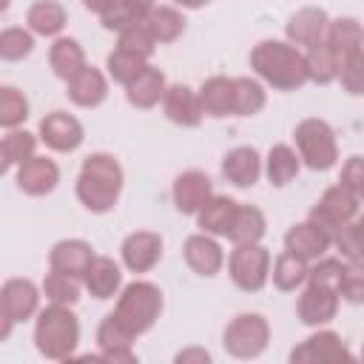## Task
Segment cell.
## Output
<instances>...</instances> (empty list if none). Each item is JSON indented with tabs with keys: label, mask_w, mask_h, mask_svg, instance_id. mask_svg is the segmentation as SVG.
<instances>
[{
	"label": "cell",
	"mask_w": 364,
	"mask_h": 364,
	"mask_svg": "<svg viewBox=\"0 0 364 364\" xmlns=\"http://www.w3.org/2000/svg\"><path fill=\"white\" fill-rule=\"evenodd\" d=\"M250 68L276 91H296L310 80L304 51L287 40L256 43L250 51Z\"/></svg>",
	"instance_id": "6da1fadb"
},
{
	"label": "cell",
	"mask_w": 364,
	"mask_h": 364,
	"mask_svg": "<svg viewBox=\"0 0 364 364\" xmlns=\"http://www.w3.org/2000/svg\"><path fill=\"white\" fill-rule=\"evenodd\" d=\"M122 165L111 154H91L77 173V199L91 213H108L122 193Z\"/></svg>",
	"instance_id": "7a4b0ae2"
},
{
	"label": "cell",
	"mask_w": 364,
	"mask_h": 364,
	"mask_svg": "<svg viewBox=\"0 0 364 364\" xmlns=\"http://www.w3.org/2000/svg\"><path fill=\"white\" fill-rule=\"evenodd\" d=\"M80 344V321L65 304H48L34 321V347L43 358L65 361Z\"/></svg>",
	"instance_id": "3957f363"
},
{
	"label": "cell",
	"mask_w": 364,
	"mask_h": 364,
	"mask_svg": "<svg viewBox=\"0 0 364 364\" xmlns=\"http://www.w3.org/2000/svg\"><path fill=\"white\" fill-rule=\"evenodd\" d=\"M162 313V290L154 282H131L122 287L114 316L122 321V327L134 336L148 333Z\"/></svg>",
	"instance_id": "277c9868"
},
{
	"label": "cell",
	"mask_w": 364,
	"mask_h": 364,
	"mask_svg": "<svg viewBox=\"0 0 364 364\" xmlns=\"http://www.w3.org/2000/svg\"><path fill=\"white\" fill-rule=\"evenodd\" d=\"M296 148L301 162L310 171H330L338 162V142H336V131L318 119V117H307L296 125L293 131Z\"/></svg>",
	"instance_id": "5b68a950"
},
{
	"label": "cell",
	"mask_w": 364,
	"mask_h": 364,
	"mask_svg": "<svg viewBox=\"0 0 364 364\" xmlns=\"http://www.w3.org/2000/svg\"><path fill=\"white\" fill-rule=\"evenodd\" d=\"M267 341H270V324L259 313H239L236 318L228 321L222 333V347L228 350V355L242 361L259 358L267 350Z\"/></svg>",
	"instance_id": "8992f818"
},
{
	"label": "cell",
	"mask_w": 364,
	"mask_h": 364,
	"mask_svg": "<svg viewBox=\"0 0 364 364\" xmlns=\"http://www.w3.org/2000/svg\"><path fill=\"white\" fill-rule=\"evenodd\" d=\"M230 282L245 293H259L270 279V250L259 242L253 245H233L228 259Z\"/></svg>",
	"instance_id": "52a82bcc"
},
{
	"label": "cell",
	"mask_w": 364,
	"mask_h": 364,
	"mask_svg": "<svg viewBox=\"0 0 364 364\" xmlns=\"http://www.w3.org/2000/svg\"><path fill=\"white\" fill-rule=\"evenodd\" d=\"M40 313V290L31 279H9L0 287V341L11 336V327Z\"/></svg>",
	"instance_id": "ba28073f"
},
{
	"label": "cell",
	"mask_w": 364,
	"mask_h": 364,
	"mask_svg": "<svg viewBox=\"0 0 364 364\" xmlns=\"http://www.w3.org/2000/svg\"><path fill=\"white\" fill-rule=\"evenodd\" d=\"M358 202H361L358 193L338 182V185H333V188H327V191L321 193V199L313 205V210H310L307 219H313L321 230H327V233L336 239V233H338L347 222H353V219L358 216Z\"/></svg>",
	"instance_id": "9c48e42d"
},
{
	"label": "cell",
	"mask_w": 364,
	"mask_h": 364,
	"mask_svg": "<svg viewBox=\"0 0 364 364\" xmlns=\"http://www.w3.org/2000/svg\"><path fill=\"white\" fill-rule=\"evenodd\" d=\"M338 287H330V284H316V282H307V287L301 290L299 301H296V316L301 324L307 327H321L327 321L336 318L338 313Z\"/></svg>",
	"instance_id": "30bf717a"
},
{
	"label": "cell",
	"mask_w": 364,
	"mask_h": 364,
	"mask_svg": "<svg viewBox=\"0 0 364 364\" xmlns=\"http://www.w3.org/2000/svg\"><path fill=\"white\" fill-rule=\"evenodd\" d=\"M40 139L51 148V151H60V154H71L82 145L85 139V131H82V122L74 117V114H65V111H51L40 119Z\"/></svg>",
	"instance_id": "8fae6325"
},
{
	"label": "cell",
	"mask_w": 364,
	"mask_h": 364,
	"mask_svg": "<svg viewBox=\"0 0 364 364\" xmlns=\"http://www.w3.org/2000/svg\"><path fill=\"white\" fill-rule=\"evenodd\" d=\"M353 353L341 341L338 333L333 330H318L307 336L299 347L290 350V361H310V364H336V361H350Z\"/></svg>",
	"instance_id": "7c38bea8"
},
{
	"label": "cell",
	"mask_w": 364,
	"mask_h": 364,
	"mask_svg": "<svg viewBox=\"0 0 364 364\" xmlns=\"http://www.w3.org/2000/svg\"><path fill=\"white\" fill-rule=\"evenodd\" d=\"M119 256L131 273H148L162 259V236L154 230H134L122 239Z\"/></svg>",
	"instance_id": "4fadbf2b"
},
{
	"label": "cell",
	"mask_w": 364,
	"mask_h": 364,
	"mask_svg": "<svg viewBox=\"0 0 364 364\" xmlns=\"http://www.w3.org/2000/svg\"><path fill=\"white\" fill-rule=\"evenodd\" d=\"M171 196H173V205H176L179 213L196 216V213L202 210V205L213 196V182H210V176H208L205 171L191 168V171H182V173L173 179Z\"/></svg>",
	"instance_id": "5bb4252c"
},
{
	"label": "cell",
	"mask_w": 364,
	"mask_h": 364,
	"mask_svg": "<svg viewBox=\"0 0 364 364\" xmlns=\"http://www.w3.org/2000/svg\"><path fill=\"white\" fill-rule=\"evenodd\" d=\"M162 111L173 125H182V128H196L205 117L202 102H199V91H193L185 82L168 85V91L162 97Z\"/></svg>",
	"instance_id": "9a60e30c"
},
{
	"label": "cell",
	"mask_w": 364,
	"mask_h": 364,
	"mask_svg": "<svg viewBox=\"0 0 364 364\" xmlns=\"http://www.w3.org/2000/svg\"><path fill=\"white\" fill-rule=\"evenodd\" d=\"M182 256H185L188 267H191L196 276H205V279L216 276V273L222 270V264H225L222 245H219L210 233H205V230H202V233H193V236L185 239V245H182Z\"/></svg>",
	"instance_id": "2e32d148"
},
{
	"label": "cell",
	"mask_w": 364,
	"mask_h": 364,
	"mask_svg": "<svg viewBox=\"0 0 364 364\" xmlns=\"http://www.w3.org/2000/svg\"><path fill=\"white\" fill-rule=\"evenodd\" d=\"M134 333H128L125 327H122V321L114 316V313H108L102 321H100V327H97V347H100V358L102 361H114V364H119V361H136V353H134Z\"/></svg>",
	"instance_id": "e0dca14e"
},
{
	"label": "cell",
	"mask_w": 364,
	"mask_h": 364,
	"mask_svg": "<svg viewBox=\"0 0 364 364\" xmlns=\"http://www.w3.org/2000/svg\"><path fill=\"white\" fill-rule=\"evenodd\" d=\"M330 245H333V236L327 230H321L313 219H304V222L293 225L284 233V250L293 253V256H299V259H304V262L321 259Z\"/></svg>",
	"instance_id": "ac0fdd59"
},
{
	"label": "cell",
	"mask_w": 364,
	"mask_h": 364,
	"mask_svg": "<svg viewBox=\"0 0 364 364\" xmlns=\"http://www.w3.org/2000/svg\"><path fill=\"white\" fill-rule=\"evenodd\" d=\"M327 26H330V17H327L324 9L304 6L296 14H290V20L284 26V34H287V43L310 48V46H316L327 37Z\"/></svg>",
	"instance_id": "d6986e66"
},
{
	"label": "cell",
	"mask_w": 364,
	"mask_h": 364,
	"mask_svg": "<svg viewBox=\"0 0 364 364\" xmlns=\"http://www.w3.org/2000/svg\"><path fill=\"white\" fill-rule=\"evenodd\" d=\"M60 182V168L48 156H28L23 165H17V188L26 196H46L57 188Z\"/></svg>",
	"instance_id": "ffe728a7"
},
{
	"label": "cell",
	"mask_w": 364,
	"mask_h": 364,
	"mask_svg": "<svg viewBox=\"0 0 364 364\" xmlns=\"http://www.w3.org/2000/svg\"><path fill=\"white\" fill-rule=\"evenodd\" d=\"M199 102L205 117H236V77H208L199 88Z\"/></svg>",
	"instance_id": "44dd1931"
},
{
	"label": "cell",
	"mask_w": 364,
	"mask_h": 364,
	"mask_svg": "<svg viewBox=\"0 0 364 364\" xmlns=\"http://www.w3.org/2000/svg\"><path fill=\"white\" fill-rule=\"evenodd\" d=\"M91 262H94V247L82 239H63L48 253V267L74 279H85Z\"/></svg>",
	"instance_id": "7402d4cb"
},
{
	"label": "cell",
	"mask_w": 364,
	"mask_h": 364,
	"mask_svg": "<svg viewBox=\"0 0 364 364\" xmlns=\"http://www.w3.org/2000/svg\"><path fill=\"white\" fill-rule=\"evenodd\" d=\"M222 176L236 188H253L262 176V156L250 145H239L225 154L222 159Z\"/></svg>",
	"instance_id": "603a6c76"
},
{
	"label": "cell",
	"mask_w": 364,
	"mask_h": 364,
	"mask_svg": "<svg viewBox=\"0 0 364 364\" xmlns=\"http://www.w3.org/2000/svg\"><path fill=\"white\" fill-rule=\"evenodd\" d=\"M65 94L74 105L80 108H97L105 102L108 97V80L100 68L94 65H85L80 74H74L68 82H65Z\"/></svg>",
	"instance_id": "cb8c5ba5"
},
{
	"label": "cell",
	"mask_w": 364,
	"mask_h": 364,
	"mask_svg": "<svg viewBox=\"0 0 364 364\" xmlns=\"http://www.w3.org/2000/svg\"><path fill=\"white\" fill-rule=\"evenodd\" d=\"M85 290L94 296V299H114L122 287V270L119 264L111 259V256H94L88 273H85Z\"/></svg>",
	"instance_id": "d4e9b609"
},
{
	"label": "cell",
	"mask_w": 364,
	"mask_h": 364,
	"mask_svg": "<svg viewBox=\"0 0 364 364\" xmlns=\"http://www.w3.org/2000/svg\"><path fill=\"white\" fill-rule=\"evenodd\" d=\"M165 91H168V82H165V74L156 68V65H145V71L134 80V82H128L125 85V97H128V102L134 105V108H154L156 102H162V97H165Z\"/></svg>",
	"instance_id": "484cf974"
},
{
	"label": "cell",
	"mask_w": 364,
	"mask_h": 364,
	"mask_svg": "<svg viewBox=\"0 0 364 364\" xmlns=\"http://www.w3.org/2000/svg\"><path fill=\"white\" fill-rule=\"evenodd\" d=\"M236 210H239V202L236 199L213 193L202 205V210L196 213V225H199V230H205L210 236H228V230H230V225L236 219Z\"/></svg>",
	"instance_id": "4316f807"
},
{
	"label": "cell",
	"mask_w": 364,
	"mask_h": 364,
	"mask_svg": "<svg viewBox=\"0 0 364 364\" xmlns=\"http://www.w3.org/2000/svg\"><path fill=\"white\" fill-rule=\"evenodd\" d=\"M48 63H51V71L65 82L88 65L85 63V51L80 46V40H74V37H57L51 43V48H48Z\"/></svg>",
	"instance_id": "83f0119b"
},
{
	"label": "cell",
	"mask_w": 364,
	"mask_h": 364,
	"mask_svg": "<svg viewBox=\"0 0 364 364\" xmlns=\"http://www.w3.org/2000/svg\"><path fill=\"white\" fill-rule=\"evenodd\" d=\"M26 23L40 37H60V31L68 23V14H65V9L57 0H37V3L28 6Z\"/></svg>",
	"instance_id": "f1b7e54d"
},
{
	"label": "cell",
	"mask_w": 364,
	"mask_h": 364,
	"mask_svg": "<svg viewBox=\"0 0 364 364\" xmlns=\"http://www.w3.org/2000/svg\"><path fill=\"white\" fill-rule=\"evenodd\" d=\"M304 60H307V74H310V82L316 85H327L333 80H338V68H341V60L338 54L333 51V46L327 40L310 46L304 51Z\"/></svg>",
	"instance_id": "f546056e"
},
{
	"label": "cell",
	"mask_w": 364,
	"mask_h": 364,
	"mask_svg": "<svg viewBox=\"0 0 364 364\" xmlns=\"http://www.w3.org/2000/svg\"><path fill=\"white\" fill-rule=\"evenodd\" d=\"M324 40L333 46V51L338 54V60H344L347 54L364 48V28L353 17H336V20H330Z\"/></svg>",
	"instance_id": "4dcf8cb0"
},
{
	"label": "cell",
	"mask_w": 364,
	"mask_h": 364,
	"mask_svg": "<svg viewBox=\"0 0 364 364\" xmlns=\"http://www.w3.org/2000/svg\"><path fill=\"white\" fill-rule=\"evenodd\" d=\"M264 230H267L264 213L256 205H239L236 219H233V225L228 230V239L233 245H253V242H262Z\"/></svg>",
	"instance_id": "1f68e13d"
},
{
	"label": "cell",
	"mask_w": 364,
	"mask_h": 364,
	"mask_svg": "<svg viewBox=\"0 0 364 364\" xmlns=\"http://www.w3.org/2000/svg\"><path fill=\"white\" fill-rule=\"evenodd\" d=\"M301 168V156L290 145H273L264 159V173L273 188H284Z\"/></svg>",
	"instance_id": "d6a6232c"
},
{
	"label": "cell",
	"mask_w": 364,
	"mask_h": 364,
	"mask_svg": "<svg viewBox=\"0 0 364 364\" xmlns=\"http://www.w3.org/2000/svg\"><path fill=\"white\" fill-rule=\"evenodd\" d=\"M34 148H37V136H34V134L20 131V128L6 131V136H3V142H0L3 173H9L11 168H17V165H23L28 156H34Z\"/></svg>",
	"instance_id": "836d02e7"
},
{
	"label": "cell",
	"mask_w": 364,
	"mask_h": 364,
	"mask_svg": "<svg viewBox=\"0 0 364 364\" xmlns=\"http://www.w3.org/2000/svg\"><path fill=\"white\" fill-rule=\"evenodd\" d=\"M307 273H310L307 262L284 250L282 256H276V262H273V270H270V279H273L276 290H282V293H290V290H296V287H301V284L307 282Z\"/></svg>",
	"instance_id": "e575fe53"
},
{
	"label": "cell",
	"mask_w": 364,
	"mask_h": 364,
	"mask_svg": "<svg viewBox=\"0 0 364 364\" xmlns=\"http://www.w3.org/2000/svg\"><path fill=\"white\" fill-rule=\"evenodd\" d=\"M145 23L156 43H173L185 31V17L173 6H154V11L145 17Z\"/></svg>",
	"instance_id": "d590c367"
},
{
	"label": "cell",
	"mask_w": 364,
	"mask_h": 364,
	"mask_svg": "<svg viewBox=\"0 0 364 364\" xmlns=\"http://www.w3.org/2000/svg\"><path fill=\"white\" fill-rule=\"evenodd\" d=\"M145 65H148L145 57H139V54H134V51H125V48H119V46H117V48L108 54V60H105L108 77H111L114 82H119V85L134 82V80L145 71Z\"/></svg>",
	"instance_id": "8d00e7d4"
},
{
	"label": "cell",
	"mask_w": 364,
	"mask_h": 364,
	"mask_svg": "<svg viewBox=\"0 0 364 364\" xmlns=\"http://www.w3.org/2000/svg\"><path fill=\"white\" fill-rule=\"evenodd\" d=\"M43 293H46L48 304L74 307V304L80 301V279L65 276V273L48 267V273H46V279H43Z\"/></svg>",
	"instance_id": "74e56055"
},
{
	"label": "cell",
	"mask_w": 364,
	"mask_h": 364,
	"mask_svg": "<svg viewBox=\"0 0 364 364\" xmlns=\"http://www.w3.org/2000/svg\"><path fill=\"white\" fill-rule=\"evenodd\" d=\"M117 46L125 48V51H134V54H139L145 60H151V54L156 51L159 43L154 40V34H151V28H148L145 20H134L125 28L117 31Z\"/></svg>",
	"instance_id": "f35d334b"
},
{
	"label": "cell",
	"mask_w": 364,
	"mask_h": 364,
	"mask_svg": "<svg viewBox=\"0 0 364 364\" xmlns=\"http://www.w3.org/2000/svg\"><path fill=\"white\" fill-rule=\"evenodd\" d=\"M28 117V100L23 91H17L14 85H3L0 88V125L6 131L20 128Z\"/></svg>",
	"instance_id": "ab89813d"
},
{
	"label": "cell",
	"mask_w": 364,
	"mask_h": 364,
	"mask_svg": "<svg viewBox=\"0 0 364 364\" xmlns=\"http://www.w3.org/2000/svg\"><path fill=\"white\" fill-rule=\"evenodd\" d=\"M34 51V31L31 28H20V26H6L0 31V57L14 63L23 60Z\"/></svg>",
	"instance_id": "60d3db41"
},
{
	"label": "cell",
	"mask_w": 364,
	"mask_h": 364,
	"mask_svg": "<svg viewBox=\"0 0 364 364\" xmlns=\"http://www.w3.org/2000/svg\"><path fill=\"white\" fill-rule=\"evenodd\" d=\"M267 97L262 82L250 80V77H236V117H253L264 108Z\"/></svg>",
	"instance_id": "b9f144b4"
},
{
	"label": "cell",
	"mask_w": 364,
	"mask_h": 364,
	"mask_svg": "<svg viewBox=\"0 0 364 364\" xmlns=\"http://www.w3.org/2000/svg\"><path fill=\"white\" fill-rule=\"evenodd\" d=\"M338 82L350 97H364V48H358L341 60Z\"/></svg>",
	"instance_id": "7bdbcfd3"
},
{
	"label": "cell",
	"mask_w": 364,
	"mask_h": 364,
	"mask_svg": "<svg viewBox=\"0 0 364 364\" xmlns=\"http://www.w3.org/2000/svg\"><path fill=\"white\" fill-rule=\"evenodd\" d=\"M338 296L350 304H364V259L344 262L341 282H338Z\"/></svg>",
	"instance_id": "ee69618b"
},
{
	"label": "cell",
	"mask_w": 364,
	"mask_h": 364,
	"mask_svg": "<svg viewBox=\"0 0 364 364\" xmlns=\"http://www.w3.org/2000/svg\"><path fill=\"white\" fill-rule=\"evenodd\" d=\"M333 245H336V250H338V256H341L344 262H358V259H364V233H361V228H358L355 222H347V225L336 233Z\"/></svg>",
	"instance_id": "f6af8a7d"
},
{
	"label": "cell",
	"mask_w": 364,
	"mask_h": 364,
	"mask_svg": "<svg viewBox=\"0 0 364 364\" xmlns=\"http://www.w3.org/2000/svg\"><path fill=\"white\" fill-rule=\"evenodd\" d=\"M341 270H344V262L341 259H318L310 273H307V282H316V284H330V287H338L341 282Z\"/></svg>",
	"instance_id": "bcb514c9"
},
{
	"label": "cell",
	"mask_w": 364,
	"mask_h": 364,
	"mask_svg": "<svg viewBox=\"0 0 364 364\" xmlns=\"http://www.w3.org/2000/svg\"><path fill=\"white\" fill-rule=\"evenodd\" d=\"M338 182L358 193V188H361V182H364V156H350V159L341 165Z\"/></svg>",
	"instance_id": "7dc6e473"
},
{
	"label": "cell",
	"mask_w": 364,
	"mask_h": 364,
	"mask_svg": "<svg viewBox=\"0 0 364 364\" xmlns=\"http://www.w3.org/2000/svg\"><path fill=\"white\" fill-rule=\"evenodd\" d=\"M122 6H125V11H128V17L131 20H145L151 11H154V0H122Z\"/></svg>",
	"instance_id": "c3c4849f"
},
{
	"label": "cell",
	"mask_w": 364,
	"mask_h": 364,
	"mask_svg": "<svg viewBox=\"0 0 364 364\" xmlns=\"http://www.w3.org/2000/svg\"><path fill=\"white\" fill-rule=\"evenodd\" d=\"M188 361L208 364V361H210V353H208V350H202V347H188V350L176 353V364H188Z\"/></svg>",
	"instance_id": "681fc988"
},
{
	"label": "cell",
	"mask_w": 364,
	"mask_h": 364,
	"mask_svg": "<svg viewBox=\"0 0 364 364\" xmlns=\"http://www.w3.org/2000/svg\"><path fill=\"white\" fill-rule=\"evenodd\" d=\"M82 3H85V9H88V11H94V14L105 17V14H108V11H114L122 0H82Z\"/></svg>",
	"instance_id": "f907efd6"
},
{
	"label": "cell",
	"mask_w": 364,
	"mask_h": 364,
	"mask_svg": "<svg viewBox=\"0 0 364 364\" xmlns=\"http://www.w3.org/2000/svg\"><path fill=\"white\" fill-rule=\"evenodd\" d=\"M176 6H182V9H202V6H208L210 0H173Z\"/></svg>",
	"instance_id": "816d5d0a"
},
{
	"label": "cell",
	"mask_w": 364,
	"mask_h": 364,
	"mask_svg": "<svg viewBox=\"0 0 364 364\" xmlns=\"http://www.w3.org/2000/svg\"><path fill=\"white\" fill-rule=\"evenodd\" d=\"M355 225H358V228H361V233H364V213H361V216L355 219Z\"/></svg>",
	"instance_id": "f5cc1de1"
},
{
	"label": "cell",
	"mask_w": 364,
	"mask_h": 364,
	"mask_svg": "<svg viewBox=\"0 0 364 364\" xmlns=\"http://www.w3.org/2000/svg\"><path fill=\"white\" fill-rule=\"evenodd\" d=\"M358 199L364 202V182H361V188H358Z\"/></svg>",
	"instance_id": "db71d44e"
},
{
	"label": "cell",
	"mask_w": 364,
	"mask_h": 364,
	"mask_svg": "<svg viewBox=\"0 0 364 364\" xmlns=\"http://www.w3.org/2000/svg\"><path fill=\"white\" fill-rule=\"evenodd\" d=\"M361 355H364V347H361Z\"/></svg>",
	"instance_id": "11a10c76"
}]
</instances>
